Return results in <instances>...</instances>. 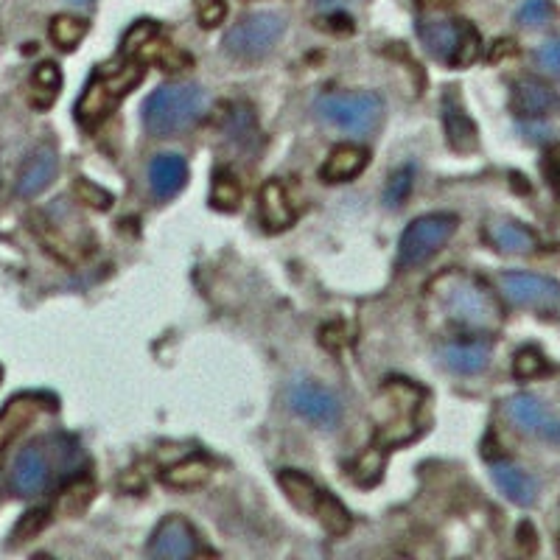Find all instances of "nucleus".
<instances>
[{"instance_id": "obj_38", "label": "nucleus", "mask_w": 560, "mask_h": 560, "mask_svg": "<svg viewBox=\"0 0 560 560\" xmlns=\"http://www.w3.org/2000/svg\"><path fill=\"white\" fill-rule=\"evenodd\" d=\"M535 62L538 68L549 73V76H560V37L558 40L544 42L538 51H535Z\"/></svg>"}, {"instance_id": "obj_29", "label": "nucleus", "mask_w": 560, "mask_h": 560, "mask_svg": "<svg viewBox=\"0 0 560 560\" xmlns=\"http://www.w3.org/2000/svg\"><path fill=\"white\" fill-rule=\"evenodd\" d=\"M210 205L216 210H238L241 205V185L233 171H216L210 188Z\"/></svg>"}, {"instance_id": "obj_39", "label": "nucleus", "mask_w": 560, "mask_h": 560, "mask_svg": "<svg viewBox=\"0 0 560 560\" xmlns=\"http://www.w3.org/2000/svg\"><path fill=\"white\" fill-rule=\"evenodd\" d=\"M45 524H48V513H45V510H31V513L23 516V521L17 524L14 538H17V541H28V538H34Z\"/></svg>"}, {"instance_id": "obj_35", "label": "nucleus", "mask_w": 560, "mask_h": 560, "mask_svg": "<svg viewBox=\"0 0 560 560\" xmlns=\"http://www.w3.org/2000/svg\"><path fill=\"white\" fill-rule=\"evenodd\" d=\"M73 196H76L79 202H84V205H90V208L96 210H107L112 205V196L107 194L104 188L93 185L90 180H76V185H73Z\"/></svg>"}, {"instance_id": "obj_40", "label": "nucleus", "mask_w": 560, "mask_h": 560, "mask_svg": "<svg viewBox=\"0 0 560 560\" xmlns=\"http://www.w3.org/2000/svg\"><path fill=\"white\" fill-rule=\"evenodd\" d=\"M516 54V42L513 40H499L493 45V51H490V62H499V59H507V56Z\"/></svg>"}, {"instance_id": "obj_43", "label": "nucleus", "mask_w": 560, "mask_h": 560, "mask_svg": "<svg viewBox=\"0 0 560 560\" xmlns=\"http://www.w3.org/2000/svg\"><path fill=\"white\" fill-rule=\"evenodd\" d=\"M70 3H73V6H82V9H87V6H90L93 0H70Z\"/></svg>"}, {"instance_id": "obj_2", "label": "nucleus", "mask_w": 560, "mask_h": 560, "mask_svg": "<svg viewBox=\"0 0 560 560\" xmlns=\"http://www.w3.org/2000/svg\"><path fill=\"white\" fill-rule=\"evenodd\" d=\"M426 392L404 378H390L373 401L376 443L381 448H395L409 443L420 432V409Z\"/></svg>"}, {"instance_id": "obj_10", "label": "nucleus", "mask_w": 560, "mask_h": 560, "mask_svg": "<svg viewBox=\"0 0 560 560\" xmlns=\"http://www.w3.org/2000/svg\"><path fill=\"white\" fill-rule=\"evenodd\" d=\"M504 412H507L510 423L521 432L549 440V443H560V418L552 415L538 398H532L527 392H518L513 398H507Z\"/></svg>"}, {"instance_id": "obj_32", "label": "nucleus", "mask_w": 560, "mask_h": 560, "mask_svg": "<svg viewBox=\"0 0 560 560\" xmlns=\"http://www.w3.org/2000/svg\"><path fill=\"white\" fill-rule=\"evenodd\" d=\"M412 182H415V168L401 166L387 182V191H384V202L390 208H401L406 202V196L412 194Z\"/></svg>"}, {"instance_id": "obj_12", "label": "nucleus", "mask_w": 560, "mask_h": 560, "mask_svg": "<svg viewBox=\"0 0 560 560\" xmlns=\"http://www.w3.org/2000/svg\"><path fill=\"white\" fill-rule=\"evenodd\" d=\"M196 549V532L191 521L182 516H168L157 530H154L152 541H149V555L152 558L166 560H188L194 558Z\"/></svg>"}, {"instance_id": "obj_21", "label": "nucleus", "mask_w": 560, "mask_h": 560, "mask_svg": "<svg viewBox=\"0 0 560 560\" xmlns=\"http://www.w3.org/2000/svg\"><path fill=\"white\" fill-rule=\"evenodd\" d=\"M40 406V398H34V395H17L6 404V409L0 412V454L6 451V446L26 429L31 420L37 418Z\"/></svg>"}, {"instance_id": "obj_23", "label": "nucleus", "mask_w": 560, "mask_h": 560, "mask_svg": "<svg viewBox=\"0 0 560 560\" xmlns=\"http://www.w3.org/2000/svg\"><path fill=\"white\" fill-rule=\"evenodd\" d=\"M261 219L269 230H286L294 222V208L283 182L269 180L261 188Z\"/></svg>"}, {"instance_id": "obj_17", "label": "nucleus", "mask_w": 560, "mask_h": 560, "mask_svg": "<svg viewBox=\"0 0 560 560\" xmlns=\"http://www.w3.org/2000/svg\"><path fill=\"white\" fill-rule=\"evenodd\" d=\"M558 107V96L552 87L538 79H518L513 84V110L524 118H541Z\"/></svg>"}, {"instance_id": "obj_3", "label": "nucleus", "mask_w": 560, "mask_h": 560, "mask_svg": "<svg viewBox=\"0 0 560 560\" xmlns=\"http://www.w3.org/2000/svg\"><path fill=\"white\" fill-rule=\"evenodd\" d=\"M208 107L205 90L194 82L163 84L143 104V124L154 138H174L202 118Z\"/></svg>"}, {"instance_id": "obj_28", "label": "nucleus", "mask_w": 560, "mask_h": 560, "mask_svg": "<svg viewBox=\"0 0 560 560\" xmlns=\"http://www.w3.org/2000/svg\"><path fill=\"white\" fill-rule=\"evenodd\" d=\"M93 496H96L93 479H87V476L73 479L68 488L56 496V513H62V516H79V513L87 510V504L93 502Z\"/></svg>"}, {"instance_id": "obj_42", "label": "nucleus", "mask_w": 560, "mask_h": 560, "mask_svg": "<svg viewBox=\"0 0 560 560\" xmlns=\"http://www.w3.org/2000/svg\"><path fill=\"white\" fill-rule=\"evenodd\" d=\"M311 3L320 6V9H342V6H353L359 0H311Z\"/></svg>"}, {"instance_id": "obj_6", "label": "nucleus", "mask_w": 560, "mask_h": 560, "mask_svg": "<svg viewBox=\"0 0 560 560\" xmlns=\"http://www.w3.org/2000/svg\"><path fill=\"white\" fill-rule=\"evenodd\" d=\"M317 115L325 124L353 135H373L384 118V101L376 93H325L317 101Z\"/></svg>"}, {"instance_id": "obj_36", "label": "nucleus", "mask_w": 560, "mask_h": 560, "mask_svg": "<svg viewBox=\"0 0 560 560\" xmlns=\"http://www.w3.org/2000/svg\"><path fill=\"white\" fill-rule=\"evenodd\" d=\"M549 17H552L549 0H524V6L518 9V23L521 26H544Z\"/></svg>"}, {"instance_id": "obj_34", "label": "nucleus", "mask_w": 560, "mask_h": 560, "mask_svg": "<svg viewBox=\"0 0 560 560\" xmlns=\"http://www.w3.org/2000/svg\"><path fill=\"white\" fill-rule=\"evenodd\" d=\"M546 370V362L544 356H541V350L535 348H521L516 353V362H513V373H516V378H535L541 376Z\"/></svg>"}, {"instance_id": "obj_22", "label": "nucleus", "mask_w": 560, "mask_h": 560, "mask_svg": "<svg viewBox=\"0 0 560 560\" xmlns=\"http://www.w3.org/2000/svg\"><path fill=\"white\" fill-rule=\"evenodd\" d=\"M485 238L496 250L510 252V255H527L538 247V238L532 230H527L524 224L516 222H490L485 227Z\"/></svg>"}, {"instance_id": "obj_14", "label": "nucleus", "mask_w": 560, "mask_h": 560, "mask_svg": "<svg viewBox=\"0 0 560 560\" xmlns=\"http://www.w3.org/2000/svg\"><path fill=\"white\" fill-rule=\"evenodd\" d=\"M48 485V457L40 446H28L12 465V488L20 496H37Z\"/></svg>"}, {"instance_id": "obj_15", "label": "nucleus", "mask_w": 560, "mask_h": 560, "mask_svg": "<svg viewBox=\"0 0 560 560\" xmlns=\"http://www.w3.org/2000/svg\"><path fill=\"white\" fill-rule=\"evenodd\" d=\"M188 180V166L180 154H157L149 166V191L157 202H166L182 191Z\"/></svg>"}, {"instance_id": "obj_11", "label": "nucleus", "mask_w": 560, "mask_h": 560, "mask_svg": "<svg viewBox=\"0 0 560 560\" xmlns=\"http://www.w3.org/2000/svg\"><path fill=\"white\" fill-rule=\"evenodd\" d=\"M286 404L292 406L297 415H303L311 423H320V426H334L339 420V412H342L334 392L322 384H314V381H294L286 390Z\"/></svg>"}, {"instance_id": "obj_33", "label": "nucleus", "mask_w": 560, "mask_h": 560, "mask_svg": "<svg viewBox=\"0 0 560 560\" xmlns=\"http://www.w3.org/2000/svg\"><path fill=\"white\" fill-rule=\"evenodd\" d=\"M154 34H157V26H154L152 20H140V23H135V26L126 31L124 45H121V54H124V59H132L135 54H140V48L152 40Z\"/></svg>"}, {"instance_id": "obj_20", "label": "nucleus", "mask_w": 560, "mask_h": 560, "mask_svg": "<svg viewBox=\"0 0 560 560\" xmlns=\"http://www.w3.org/2000/svg\"><path fill=\"white\" fill-rule=\"evenodd\" d=\"M490 476H493V482L499 485V490H502L504 496H507L510 502L521 504V507H530V504L535 502V496H538L535 479H532L530 474H524L516 465H510V462H493Z\"/></svg>"}, {"instance_id": "obj_4", "label": "nucleus", "mask_w": 560, "mask_h": 560, "mask_svg": "<svg viewBox=\"0 0 560 560\" xmlns=\"http://www.w3.org/2000/svg\"><path fill=\"white\" fill-rule=\"evenodd\" d=\"M146 76V68L140 59H129L118 68H101L84 87L82 98L76 104V121L87 129L98 126L124 101Z\"/></svg>"}, {"instance_id": "obj_13", "label": "nucleus", "mask_w": 560, "mask_h": 560, "mask_svg": "<svg viewBox=\"0 0 560 560\" xmlns=\"http://www.w3.org/2000/svg\"><path fill=\"white\" fill-rule=\"evenodd\" d=\"M440 359L451 373L476 376L490 364L488 339H465V342H448L440 348Z\"/></svg>"}, {"instance_id": "obj_5", "label": "nucleus", "mask_w": 560, "mask_h": 560, "mask_svg": "<svg viewBox=\"0 0 560 560\" xmlns=\"http://www.w3.org/2000/svg\"><path fill=\"white\" fill-rule=\"evenodd\" d=\"M426 51L451 68H468L479 56V31L468 20H418Z\"/></svg>"}, {"instance_id": "obj_18", "label": "nucleus", "mask_w": 560, "mask_h": 560, "mask_svg": "<svg viewBox=\"0 0 560 560\" xmlns=\"http://www.w3.org/2000/svg\"><path fill=\"white\" fill-rule=\"evenodd\" d=\"M367 160H370L367 149L356 146V143H342V146H336L334 152L325 157L320 177L325 182H348L362 174Z\"/></svg>"}, {"instance_id": "obj_9", "label": "nucleus", "mask_w": 560, "mask_h": 560, "mask_svg": "<svg viewBox=\"0 0 560 560\" xmlns=\"http://www.w3.org/2000/svg\"><path fill=\"white\" fill-rule=\"evenodd\" d=\"M502 292L516 306L535 311H560V283L532 272H504Z\"/></svg>"}, {"instance_id": "obj_30", "label": "nucleus", "mask_w": 560, "mask_h": 560, "mask_svg": "<svg viewBox=\"0 0 560 560\" xmlns=\"http://www.w3.org/2000/svg\"><path fill=\"white\" fill-rule=\"evenodd\" d=\"M84 34H87V20H82V17L56 14L54 20H51V40H54L62 51L76 48V45L84 40Z\"/></svg>"}, {"instance_id": "obj_8", "label": "nucleus", "mask_w": 560, "mask_h": 560, "mask_svg": "<svg viewBox=\"0 0 560 560\" xmlns=\"http://www.w3.org/2000/svg\"><path fill=\"white\" fill-rule=\"evenodd\" d=\"M454 230H457V216L454 213H429V216L415 219L401 236L398 264L412 269V266L429 261L434 252L454 236Z\"/></svg>"}, {"instance_id": "obj_7", "label": "nucleus", "mask_w": 560, "mask_h": 560, "mask_svg": "<svg viewBox=\"0 0 560 560\" xmlns=\"http://www.w3.org/2000/svg\"><path fill=\"white\" fill-rule=\"evenodd\" d=\"M286 34V17L280 12H252L244 14L236 26L227 31L224 48L227 54L244 62H255L272 54V48Z\"/></svg>"}, {"instance_id": "obj_1", "label": "nucleus", "mask_w": 560, "mask_h": 560, "mask_svg": "<svg viewBox=\"0 0 560 560\" xmlns=\"http://www.w3.org/2000/svg\"><path fill=\"white\" fill-rule=\"evenodd\" d=\"M429 294L454 325L468 331H496L502 325V306L488 283L462 269H446L429 283Z\"/></svg>"}, {"instance_id": "obj_37", "label": "nucleus", "mask_w": 560, "mask_h": 560, "mask_svg": "<svg viewBox=\"0 0 560 560\" xmlns=\"http://www.w3.org/2000/svg\"><path fill=\"white\" fill-rule=\"evenodd\" d=\"M194 9L202 28H216L224 20V14H227L224 0H194Z\"/></svg>"}, {"instance_id": "obj_19", "label": "nucleus", "mask_w": 560, "mask_h": 560, "mask_svg": "<svg viewBox=\"0 0 560 560\" xmlns=\"http://www.w3.org/2000/svg\"><path fill=\"white\" fill-rule=\"evenodd\" d=\"M443 121H446V135L451 149H457L462 154L476 149V124L468 118V112L462 110L457 93H446V98H443Z\"/></svg>"}, {"instance_id": "obj_41", "label": "nucleus", "mask_w": 560, "mask_h": 560, "mask_svg": "<svg viewBox=\"0 0 560 560\" xmlns=\"http://www.w3.org/2000/svg\"><path fill=\"white\" fill-rule=\"evenodd\" d=\"M418 6L423 9V12H443V9H448L451 6V0H418Z\"/></svg>"}, {"instance_id": "obj_27", "label": "nucleus", "mask_w": 560, "mask_h": 560, "mask_svg": "<svg viewBox=\"0 0 560 560\" xmlns=\"http://www.w3.org/2000/svg\"><path fill=\"white\" fill-rule=\"evenodd\" d=\"M314 518H317L331 535H345V532L350 530V524H353L348 507L339 502L334 493H328V490H322L320 493V502L314 507Z\"/></svg>"}, {"instance_id": "obj_16", "label": "nucleus", "mask_w": 560, "mask_h": 560, "mask_svg": "<svg viewBox=\"0 0 560 560\" xmlns=\"http://www.w3.org/2000/svg\"><path fill=\"white\" fill-rule=\"evenodd\" d=\"M56 168H59V160H56V152L51 146H40L37 152L28 157V163L20 171V182H17V194L31 196L42 194L56 177Z\"/></svg>"}, {"instance_id": "obj_24", "label": "nucleus", "mask_w": 560, "mask_h": 560, "mask_svg": "<svg viewBox=\"0 0 560 560\" xmlns=\"http://www.w3.org/2000/svg\"><path fill=\"white\" fill-rule=\"evenodd\" d=\"M278 485L280 490L286 493V499H289L297 510L314 513V507H317V502H320L322 488L314 485L311 476L300 474V471H294V468H283V471L278 474Z\"/></svg>"}, {"instance_id": "obj_25", "label": "nucleus", "mask_w": 560, "mask_h": 560, "mask_svg": "<svg viewBox=\"0 0 560 560\" xmlns=\"http://www.w3.org/2000/svg\"><path fill=\"white\" fill-rule=\"evenodd\" d=\"M59 87H62V73L56 68L54 62H45L40 68L34 70L31 76V90H28V101L37 107V110H48L59 96Z\"/></svg>"}, {"instance_id": "obj_31", "label": "nucleus", "mask_w": 560, "mask_h": 560, "mask_svg": "<svg viewBox=\"0 0 560 560\" xmlns=\"http://www.w3.org/2000/svg\"><path fill=\"white\" fill-rule=\"evenodd\" d=\"M381 471H384V448L378 446V443L367 448L362 457L350 465L353 482H356V485H364V488L376 485L378 479H381Z\"/></svg>"}, {"instance_id": "obj_26", "label": "nucleus", "mask_w": 560, "mask_h": 560, "mask_svg": "<svg viewBox=\"0 0 560 560\" xmlns=\"http://www.w3.org/2000/svg\"><path fill=\"white\" fill-rule=\"evenodd\" d=\"M210 476V462L205 457H191L163 471V482L171 488H199Z\"/></svg>"}]
</instances>
